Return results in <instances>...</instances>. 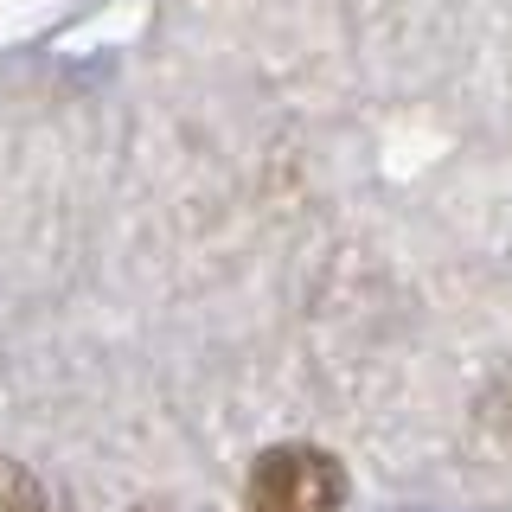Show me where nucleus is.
Returning a JSON list of instances; mask_svg holds the SVG:
<instances>
[{
    "mask_svg": "<svg viewBox=\"0 0 512 512\" xmlns=\"http://www.w3.org/2000/svg\"><path fill=\"white\" fill-rule=\"evenodd\" d=\"M244 500L250 512H340L346 468L314 442H276L256 455Z\"/></svg>",
    "mask_w": 512,
    "mask_h": 512,
    "instance_id": "nucleus-1",
    "label": "nucleus"
},
{
    "mask_svg": "<svg viewBox=\"0 0 512 512\" xmlns=\"http://www.w3.org/2000/svg\"><path fill=\"white\" fill-rule=\"evenodd\" d=\"M0 512H45L39 480L20 474V468H0Z\"/></svg>",
    "mask_w": 512,
    "mask_h": 512,
    "instance_id": "nucleus-2",
    "label": "nucleus"
}]
</instances>
